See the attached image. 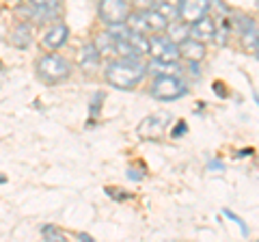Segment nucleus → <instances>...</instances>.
I'll return each mask as SVG.
<instances>
[{"label": "nucleus", "instance_id": "obj_1", "mask_svg": "<svg viewBox=\"0 0 259 242\" xmlns=\"http://www.w3.org/2000/svg\"><path fill=\"white\" fill-rule=\"evenodd\" d=\"M147 74V67L139 59H117L106 67V80L115 89H134Z\"/></svg>", "mask_w": 259, "mask_h": 242}, {"label": "nucleus", "instance_id": "obj_2", "mask_svg": "<svg viewBox=\"0 0 259 242\" xmlns=\"http://www.w3.org/2000/svg\"><path fill=\"white\" fill-rule=\"evenodd\" d=\"M127 28L130 30H136V33H143V35H147V33H166V28H168V20L162 15L158 9H139L136 13L130 11L127 15Z\"/></svg>", "mask_w": 259, "mask_h": 242}, {"label": "nucleus", "instance_id": "obj_3", "mask_svg": "<svg viewBox=\"0 0 259 242\" xmlns=\"http://www.w3.org/2000/svg\"><path fill=\"white\" fill-rule=\"evenodd\" d=\"M37 76L46 85H59L71 76V65L67 59H63L59 54H44L37 61Z\"/></svg>", "mask_w": 259, "mask_h": 242}, {"label": "nucleus", "instance_id": "obj_4", "mask_svg": "<svg viewBox=\"0 0 259 242\" xmlns=\"http://www.w3.org/2000/svg\"><path fill=\"white\" fill-rule=\"evenodd\" d=\"M149 93H151V98H156L160 102H173L188 93V87L182 83V78H177L173 74H160L153 80Z\"/></svg>", "mask_w": 259, "mask_h": 242}, {"label": "nucleus", "instance_id": "obj_5", "mask_svg": "<svg viewBox=\"0 0 259 242\" xmlns=\"http://www.w3.org/2000/svg\"><path fill=\"white\" fill-rule=\"evenodd\" d=\"M97 15L104 24L108 26H117V24H125L130 15V3L127 0H100L97 3Z\"/></svg>", "mask_w": 259, "mask_h": 242}, {"label": "nucleus", "instance_id": "obj_6", "mask_svg": "<svg viewBox=\"0 0 259 242\" xmlns=\"http://www.w3.org/2000/svg\"><path fill=\"white\" fill-rule=\"evenodd\" d=\"M149 54L160 63H175L180 59L177 44L171 37H164V35H153L149 39Z\"/></svg>", "mask_w": 259, "mask_h": 242}, {"label": "nucleus", "instance_id": "obj_7", "mask_svg": "<svg viewBox=\"0 0 259 242\" xmlns=\"http://www.w3.org/2000/svg\"><path fill=\"white\" fill-rule=\"evenodd\" d=\"M171 119L173 117L168 115V112H153V115H149L147 119L141 121L139 134L143 136V139H162L168 124H171Z\"/></svg>", "mask_w": 259, "mask_h": 242}, {"label": "nucleus", "instance_id": "obj_8", "mask_svg": "<svg viewBox=\"0 0 259 242\" xmlns=\"http://www.w3.org/2000/svg\"><path fill=\"white\" fill-rule=\"evenodd\" d=\"M212 0H177V20L192 24L209 11Z\"/></svg>", "mask_w": 259, "mask_h": 242}, {"label": "nucleus", "instance_id": "obj_9", "mask_svg": "<svg viewBox=\"0 0 259 242\" xmlns=\"http://www.w3.org/2000/svg\"><path fill=\"white\" fill-rule=\"evenodd\" d=\"M188 35L192 39H197V42H201V44L214 42V37H216V22H214V18L205 13L203 18H199L197 22H192L190 28H188Z\"/></svg>", "mask_w": 259, "mask_h": 242}, {"label": "nucleus", "instance_id": "obj_10", "mask_svg": "<svg viewBox=\"0 0 259 242\" xmlns=\"http://www.w3.org/2000/svg\"><path fill=\"white\" fill-rule=\"evenodd\" d=\"M67 39H69V28L65 26L63 22H54L52 26L46 30V35H44V46L50 48V50H59L61 46L67 44Z\"/></svg>", "mask_w": 259, "mask_h": 242}, {"label": "nucleus", "instance_id": "obj_11", "mask_svg": "<svg viewBox=\"0 0 259 242\" xmlns=\"http://www.w3.org/2000/svg\"><path fill=\"white\" fill-rule=\"evenodd\" d=\"M177 50H180V56H184L186 61H190V63H199V61H203L205 59V44H201L197 42V39H184L182 44H177Z\"/></svg>", "mask_w": 259, "mask_h": 242}, {"label": "nucleus", "instance_id": "obj_12", "mask_svg": "<svg viewBox=\"0 0 259 242\" xmlns=\"http://www.w3.org/2000/svg\"><path fill=\"white\" fill-rule=\"evenodd\" d=\"M30 7L35 9L37 15H41L39 20H54L61 11V0H28Z\"/></svg>", "mask_w": 259, "mask_h": 242}, {"label": "nucleus", "instance_id": "obj_13", "mask_svg": "<svg viewBox=\"0 0 259 242\" xmlns=\"http://www.w3.org/2000/svg\"><path fill=\"white\" fill-rule=\"evenodd\" d=\"M97 65H100V48L95 44H87L80 52V67L84 71H93L97 69Z\"/></svg>", "mask_w": 259, "mask_h": 242}, {"label": "nucleus", "instance_id": "obj_14", "mask_svg": "<svg viewBox=\"0 0 259 242\" xmlns=\"http://www.w3.org/2000/svg\"><path fill=\"white\" fill-rule=\"evenodd\" d=\"M11 44L15 48H20V50H24L28 44H30V28L26 26V24H18L11 35Z\"/></svg>", "mask_w": 259, "mask_h": 242}, {"label": "nucleus", "instance_id": "obj_15", "mask_svg": "<svg viewBox=\"0 0 259 242\" xmlns=\"http://www.w3.org/2000/svg\"><path fill=\"white\" fill-rule=\"evenodd\" d=\"M240 42H242V48L244 50H257L259 48V33H257V26H253V28H248V30H244V33H240Z\"/></svg>", "mask_w": 259, "mask_h": 242}, {"label": "nucleus", "instance_id": "obj_16", "mask_svg": "<svg viewBox=\"0 0 259 242\" xmlns=\"http://www.w3.org/2000/svg\"><path fill=\"white\" fill-rule=\"evenodd\" d=\"M153 9H158L168 22L177 18V5L173 3V0H160V3L153 5Z\"/></svg>", "mask_w": 259, "mask_h": 242}, {"label": "nucleus", "instance_id": "obj_17", "mask_svg": "<svg viewBox=\"0 0 259 242\" xmlns=\"http://www.w3.org/2000/svg\"><path fill=\"white\" fill-rule=\"evenodd\" d=\"M41 233H44V238H46V240H63V233L56 229L54 225H48V227H44Z\"/></svg>", "mask_w": 259, "mask_h": 242}, {"label": "nucleus", "instance_id": "obj_18", "mask_svg": "<svg viewBox=\"0 0 259 242\" xmlns=\"http://www.w3.org/2000/svg\"><path fill=\"white\" fill-rule=\"evenodd\" d=\"M136 7H141V9H151L153 5H156V0H134Z\"/></svg>", "mask_w": 259, "mask_h": 242}, {"label": "nucleus", "instance_id": "obj_19", "mask_svg": "<svg viewBox=\"0 0 259 242\" xmlns=\"http://www.w3.org/2000/svg\"><path fill=\"white\" fill-rule=\"evenodd\" d=\"M225 214H227V216H229V219H233V221H236V223L240 225V229H242V233H246V225H244V223H242V219H240V216H236V214H231V212H229V210H227V212H225Z\"/></svg>", "mask_w": 259, "mask_h": 242}, {"label": "nucleus", "instance_id": "obj_20", "mask_svg": "<svg viewBox=\"0 0 259 242\" xmlns=\"http://www.w3.org/2000/svg\"><path fill=\"white\" fill-rule=\"evenodd\" d=\"M184 132H186V124H177V128L173 130V136L177 139V136H180V134H184Z\"/></svg>", "mask_w": 259, "mask_h": 242}, {"label": "nucleus", "instance_id": "obj_21", "mask_svg": "<svg viewBox=\"0 0 259 242\" xmlns=\"http://www.w3.org/2000/svg\"><path fill=\"white\" fill-rule=\"evenodd\" d=\"M78 238H80V240H84V242H89V240H91V236H89V233H80Z\"/></svg>", "mask_w": 259, "mask_h": 242}, {"label": "nucleus", "instance_id": "obj_22", "mask_svg": "<svg viewBox=\"0 0 259 242\" xmlns=\"http://www.w3.org/2000/svg\"><path fill=\"white\" fill-rule=\"evenodd\" d=\"M9 3H22V0H9Z\"/></svg>", "mask_w": 259, "mask_h": 242}, {"label": "nucleus", "instance_id": "obj_23", "mask_svg": "<svg viewBox=\"0 0 259 242\" xmlns=\"http://www.w3.org/2000/svg\"><path fill=\"white\" fill-rule=\"evenodd\" d=\"M255 54H257V59H259V48H257V50H255Z\"/></svg>", "mask_w": 259, "mask_h": 242}, {"label": "nucleus", "instance_id": "obj_24", "mask_svg": "<svg viewBox=\"0 0 259 242\" xmlns=\"http://www.w3.org/2000/svg\"><path fill=\"white\" fill-rule=\"evenodd\" d=\"M257 3H259V0H257Z\"/></svg>", "mask_w": 259, "mask_h": 242}]
</instances>
